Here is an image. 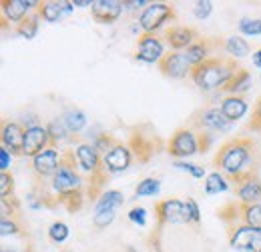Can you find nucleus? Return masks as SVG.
<instances>
[{
  "mask_svg": "<svg viewBox=\"0 0 261 252\" xmlns=\"http://www.w3.org/2000/svg\"><path fill=\"white\" fill-rule=\"evenodd\" d=\"M259 150L251 136H233L225 140L215 152L213 164L225 174L229 182L237 184L245 176L259 174Z\"/></svg>",
  "mask_w": 261,
  "mask_h": 252,
  "instance_id": "f257e3e1",
  "label": "nucleus"
},
{
  "mask_svg": "<svg viewBox=\"0 0 261 252\" xmlns=\"http://www.w3.org/2000/svg\"><path fill=\"white\" fill-rule=\"evenodd\" d=\"M50 186L55 190V194L59 196L61 206H65L70 214H74V212H79L83 208L87 180H85V176H83V172L79 168L74 150H65L63 152L61 168L50 178Z\"/></svg>",
  "mask_w": 261,
  "mask_h": 252,
  "instance_id": "f03ea898",
  "label": "nucleus"
},
{
  "mask_svg": "<svg viewBox=\"0 0 261 252\" xmlns=\"http://www.w3.org/2000/svg\"><path fill=\"white\" fill-rule=\"evenodd\" d=\"M241 66L231 56H211L205 62L193 66L191 80L203 92L221 90Z\"/></svg>",
  "mask_w": 261,
  "mask_h": 252,
  "instance_id": "7ed1b4c3",
  "label": "nucleus"
},
{
  "mask_svg": "<svg viewBox=\"0 0 261 252\" xmlns=\"http://www.w3.org/2000/svg\"><path fill=\"white\" fill-rule=\"evenodd\" d=\"M129 144L130 152L137 162L141 164H147L151 162V158L155 156L159 150H161V138L153 132L151 124H139L130 130L129 134Z\"/></svg>",
  "mask_w": 261,
  "mask_h": 252,
  "instance_id": "20e7f679",
  "label": "nucleus"
},
{
  "mask_svg": "<svg viewBox=\"0 0 261 252\" xmlns=\"http://www.w3.org/2000/svg\"><path fill=\"white\" fill-rule=\"evenodd\" d=\"M187 126L193 128L195 132L215 134V132H227L229 128H231V122L223 116L219 104H205L197 112L191 114Z\"/></svg>",
  "mask_w": 261,
  "mask_h": 252,
  "instance_id": "39448f33",
  "label": "nucleus"
},
{
  "mask_svg": "<svg viewBox=\"0 0 261 252\" xmlns=\"http://www.w3.org/2000/svg\"><path fill=\"white\" fill-rule=\"evenodd\" d=\"M177 18L175 6L167 2H149L147 8L139 14V26L143 32H159L167 22H173Z\"/></svg>",
  "mask_w": 261,
  "mask_h": 252,
  "instance_id": "423d86ee",
  "label": "nucleus"
},
{
  "mask_svg": "<svg viewBox=\"0 0 261 252\" xmlns=\"http://www.w3.org/2000/svg\"><path fill=\"white\" fill-rule=\"evenodd\" d=\"M167 152L169 156L175 160H183L199 152V140H197V132L189 126H181L173 132L171 140L167 142Z\"/></svg>",
  "mask_w": 261,
  "mask_h": 252,
  "instance_id": "0eeeda50",
  "label": "nucleus"
},
{
  "mask_svg": "<svg viewBox=\"0 0 261 252\" xmlns=\"http://www.w3.org/2000/svg\"><path fill=\"white\" fill-rule=\"evenodd\" d=\"M155 236H157V242H159V236H161V230L167 224H179L183 222L185 224V202L179 200V198H165L155 202Z\"/></svg>",
  "mask_w": 261,
  "mask_h": 252,
  "instance_id": "6e6552de",
  "label": "nucleus"
},
{
  "mask_svg": "<svg viewBox=\"0 0 261 252\" xmlns=\"http://www.w3.org/2000/svg\"><path fill=\"white\" fill-rule=\"evenodd\" d=\"M165 54L167 52H165L163 38L157 32H143V34H139V38H137V52H135V58L139 62L159 64L163 60Z\"/></svg>",
  "mask_w": 261,
  "mask_h": 252,
  "instance_id": "1a4fd4ad",
  "label": "nucleus"
},
{
  "mask_svg": "<svg viewBox=\"0 0 261 252\" xmlns=\"http://www.w3.org/2000/svg\"><path fill=\"white\" fill-rule=\"evenodd\" d=\"M61 160H63V154L57 148L48 146L46 150H42L40 154L33 158V164H31L33 178L34 180H50L61 168Z\"/></svg>",
  "mask_w": 261,
  "mask_h": 252,
  "instance_id": "9d476101",
  "label": "nucleus"
},
{
  "mask_svg": "<svg viewBox=\"0 0 261 252\" xmlns=\"http://www.w3.org/2000/svg\"><path fill=\"white\" fill-rule=\"evenodd\" d=\"M161 74L171 78V80H183L187 76H191L193 66L189 62V58L185 56V52H167L163 56V60L157 64Z\"/></svg>",
  "mask_w": 261,
  "mask_h": 252,
  "instance_id": "9b49d317",
  "label": "nucleus"
},
{
  "mask_svg": "<svg viewBox=\"0 0 261 252\" xmlns=\"http://www.w3.org/2000/svg\"><path fill=\"white\" fill-rule=\"evenodd\" d=\"M24 134H27V128L22 126V122L2 120L0 140H2V146L12 156H22V150H24Z\"/></svg>",
  "mask_w": 261,
  "mask_h": 252,
  "instance_id": "f8f14e48",
  "label": "nucleus"
},
{
  "mask_svg": "<svg viewBox=\"0 0 261 252\" xmlns=\"http://www.w3.org/2000/svg\"><path fill=\"white\" fill-rule=\"evenodd\" d=\"M223 44H225L223 38H207V36H203L185 50V56L189 58L191 66H197V64L205 62L207 58H211V54L219 56L217 52L223 50Z\"/></svg>",
  "mask_w": 261,
  "mask_h": 252,
  "instance_id": "ddd939ff",
  "label": "nucleus"
},
{
  "mask_svg": "<svg viewBox=\"0 0 261 252\" xmlns=\"http://www.w3.org/2000/svg\"><path fill=\"white\" fill-rule=\"evenodd\" d=\"M133 152H130L129 144H123V142H117L111 150H107L102 154V166L109 174H119V172H125L133 164Z\"/></svg>",
  "mask_w": 261,
  "mask_h": 252,
  "instance_id": "4468645a",
  "label": "nucleus"
},
{
  "mask_svg": "<svg viewBox=\"0 0 261 252\" xmlns=\"http://www.w3.org/2000/svg\"><path fill=\"white\" fill-rule=\"evenodd\" d=\"M38 2L34 0H2L0 2V10H2V28H6L8 22H12L14 26L20 24L33 10H36Z\"/></svg>",
  "mask_w": 261,
  "mask_h": 252,
  "instance_id": "2eb2a0df",
  "label": "nucleus"
},
{
  "mask_svg": "<svg viewBox=\"0 0 261 252\" xmlns=\"http://www.w3.org/2000/svg\"><path fill=\"white\" fill-rule=\"evenodd\" d=\"M163 38L173 52H185L201 36L193 26H169L163 30Z\"/></svg>",
  "mask_w": 261,
  "mask_h": 252,
  "instance_id": "dca6fc26",
  "label": "nucleus"
},
{
  "mask_svg": "<svg viewBox=\"0 0 261 252\" xmlns=\"http://www.w3.org/2000/svg\"><path fill=\"white\" fill-rule=\"evenodd\" d=\"M255 236H257V228H251L247 224H229L227 226L229 246L237 252H253Z\"/></svg>",
  "mask_w": 261,
  "mask_h": 252,
  "instance_id": "f3484780",
  "label": "nucleus"
},
{
  "mask_svg": "<svg viewBox=\"0 0 261 252\" xmlns=\"http://www.w3.org/2000/svg\"><path fill=\"white\" fill-rule=\"evenodd\" d=\"M74 154H76V162H79L81 172H85L87 176L105 170V166H102V154L98 152L93 144L81 142V144L74 148Z\"/></svg>",
  "mask_w": 261,
  "mask_h": 252,
  "instance_id": "a211bd4d",
  "label": "nucleus"
},
{
  "mask_svg": "<svg viewBox=\"0 0 261 252\" xmlns=\"http://www.w3.org/2000/svg\"><path fill=\"white\" fill-rule=\"evenodd\" d=\"M48 146H50V136H48L46 126L38 124V126H33V128H27L22 156H29L33 160L36 154H40V152L46 150Z\"/></svg>",
  "mask_w": 261,
  "mask_h": 252,
  "instance_id": "6ab92c4d",
  "label": "nucleus"
},
{
  "mask_svg": "<svg viewBox=\"0 0 261 252\" xmlns=\"http://www.w3.org/2000/svg\"><path fill=\"white\" fill-rule=\"evenodd\" d=\"M123 2L119 0H93L91 14L98 24H113L123 14Z\"/></svg>",
  "mask_w": 261,
  "mask_h": 252,
  "instance_id": "aec40b11",
  "label": "nucleus"
},
{
  "mask_svg": "<svg viewBox=\"0 0 261 252\" xmlns=\"http://www.w3.org/2000/svg\"><path fill=\"white\" fill-rule=\"evenodd\" d=\"M235 196L243 204H259L261 202V178L259 174L245 176L237 184H233Z\"/></svg>",
  "mask_w": 261,
  "mask_h": 252,
  "instance_id": "412c9836",
  "label": "nucleus"
},
{
  "mask_svg": "<svg viewBox=\"0 0 261 252\" xmlns=\"http://www.w3.org/2000/svg\"><path fill=\"white\" fill-rule=\"evenodd\" d=\"M219 106H221L223 116L227 118L231 124L237 122V120H241V118L247 114V110H249V102H247V98H245V96H237V94L223 96V100H221Z\"/></svg>",
  "mask_w": 261,
  "mask_h": 252,
  "instance_id": "4be33fe9",
  "label": "nucleus"
},
{
  "mask_svg": "<svg viewBox=\"0 0 261 252\" xmlns=\"http://www.w3.org/2000/svg\"><path fill=\"white\" fill-rule=\"evenodd\" d=\"M48 136H50V148H57L61 142H79V134H70V130L66 128L65 120L63 118H53L48 124Z\"/></svg>",
  "mask_w": 261,
  "mask_h": 252,
  "instance_id": "5701e85b",
  "label": "nucleus"
},
{
  "mask_svg": "<svg viewBox=\"0 0 261 252\" xmlns=\"http://www.w3.org/2000/svg\"><path fill=\"white\" fill-rule=\"evenodd\" d=\"M251 88V72L247 70V68H239L237 72H235V76L229 80L227 84L219 90V92H225L227 94H237V96H243L247 90Z\"/></svg>",
  "mask_w": 261,
  "mask_h": 252,
  "instance_id": "b1692460",
  "label": "nucleus"
},
{
  "mask_svg": "<svg viewBox=\"0 0 261 252\" xmlns=\"http://www.w3.org/2000/svg\"><path fill=\"white\" fill-rule=\"evenodd\" d=\"M36 12L40 14V18H42L44 22H50V24L59 22V20L65 16L63 2H59V0H42V2H38Z\"/></svg>",
  "mask_w": 261,
  "mask_h": 252,
  "instance_id": "393cba45",
  "label": "nucleus"
},
{
  "mask_svg": "<svg viewBox=\"0 0 261 252\" xmlns=\"http://www.w3.org/2000/svg\"><path fill=\"white\" fill-rule=\"evenodd\" d=\"M235 224H247L251 228L261 230V202L259 204H243V202H239V216H237Z\"/></svg>",
  "mask_w": 261,
  "mask_h": 252,
  "instance_id": "a878e982",
  "label": "nucleus"
},
{
  "mask_svg": "<svg viewBox=\"0 0 261 252\" xmlns=\"http://www.w3.org/2000/svg\"><path fill=\"white\" fill-rule=\"evenodd\" d=\"M125 204V194L121 190H107L95 204V212L102 210H119Z\"/></svg>",
  "mask_w": 261,
  "mask_h": 252,
  "instance_id": "bb28decb",
  "label": "nucleus"
},
{
  "mask_svg": "<svg viewBox=\"0 0 261 252\" xmlns=\"http://www.w3.org/2000/svg\"><path fill=\"white\" fill-rule=\"evenodd\" d=\"M63 120H65L66 128L70 130V134H79L85 126H87V114L81 110V108H76V106H70V108H66L65 114L61 116Z\"/></svg>",
  "mask_w": 261,
  "mask_h": 252,
  "instance_id": "cd10ccee",
  "label": "nucleus"
},
{
  "mask_svg": "<svg viewBox=\"0 0 261 252\" xmlns=\"http://www.w3.org/2000/svg\"><path fill=\"white\" fill-rule=\"evenodd\" d=\"M38 26H40V14L36 10H33L20 24L14 26V34H18V36H22L27 40H33L34 36L38 34Z\"/></svg>",
  "mask_w": 261,
  "mask_h": 252,
  "instance_id": "c85d7f7f",
  "label": "nucleus"
},
{
  "mask_svg": "<svg viewBox=\"0 0 261 252\" xmlns=\"http://www.w3.org/2000/svg\"><path fill=\"white\" fill-rule=\"evenodd\" d=\"M223 50L227 52V56H231V58H243V56H247L251 52L247 40L241 38V36H229V38H225Z\"/></svg>",
  "mask_w": 261,
  "mask_h": 252,
  "instance_id": "c756f323",
  "label": "nucleus"
},
{
  "mask_svg": "<svg viewBox=\"0 0 261 252\" xmlns=\"http://www.w3.org/2000/svg\"><path fill=\"white\" fill-rule=\"evenodd\" d=\"M225 190H229V180L225 178L223 172L215 170V172L207 174V178H205V194L213 196V194H219V192H225Z\"/></svg>",
  "mask_w": 261,
  "mask_h": 252,
  "instance_id": "7c9ffc66",
  "label": "nucleus"
},
{
  "mask_svg": "<svg viewBox=\"0 0 261 252\" xmlns=\"http://www.w3.org/2000/svg\"><path fill=\"white\" fill-rule=\"evenodd\" d=\"M0 214H2V220H10V218L20 220V200L16 196L0 198Z\"/></svg>",
  "mask_w": 261,
  "mask_h": 252,
  "instance_id": "2f4dec72",
  "label": "nucleus"
},
{
  "mask_svg": "<svg viewBox=\"0 0 261 252\" xmlns=\"http://www.w3.org/2000/svg\"><path fill=\"white\" fill-rule=\"evenodd\" d=\"M161 190V180L159 178H143L137 188H135V196L141 198V196H155L157 192Z\"/></svg>",
  "mask_w": 261,
  "mask_h": 252,
  "instance_id": "473e14b6",
  "label": "nucleus"
},
{
  "mask_svg": "<svg viewBox=\"0 0 261 252\" xmlns=\"http://www.w3.org/2000/svg\"><path fill=\"white\" fill-rule=\"evenodd\" d=\"M68 226H66L63 220H57L50 224V228H48V240L50 242H55V244H63L66 238H68Z\"/></svg>",
  "mask_w": 261,
  "mask_h": 252,
  "instance_id": "72a5a7b5",
  "label": "nucleus"
},
{
  "mask_svg": "<svg viewBox=\"0 0 261 252\" xmlns=\"http://www.w3.org/2000/svg\"><path fill=\"white\" fill-rule=\"evenodd\" d=\"M0 234L2 236H22L24 234V226L18 218H10V220H0Z\"/></svg>",
  "mask_w": 261,
  "mask_h": 252,
  "instance_id": "f704fd0d",
  "label": "nucleus"
},
{
  "mask_svg": "<svg viewBox=\"0 0 261 252\" xmlns=\"http://www.w3.org/2000/svg\"><path fill=\"white\" fill-rule=\"evenodd\" d=\"M239 30L245 36H261V18H241Z\"/></svg>",
  "mask_w": 261,
  "mask_h": 252,
  "instance_id": "c9c22d12",
  "label": "nucleus"
},
{
  "mask_svg": "<svg viewBox=\"0 0 261 252\" xmlns=\"http://www.w3.org/2000/svg\"><path fill=\"white\" fill-rule=\"evenodd\" d=\"M117 142H119V140H117V138H115L111 132H102V134H98L97 138L93 140V146L97 148L100 154H105V152H107V150H111V148H113Z\"/></svg>",
  "mask_w": 261,
  "mask_h": 252,
  "instance_id": "e433bc0d",
  "label": "nucleus"
},
{
  "mask_svg": "<svg viewBox=\"0 0 261 252\" xmlns=\"http://www.w3.org/2000/svg\"><path fill=\"white\" fill-rule=\"evenodd\" d=\"M14 196V174L4 170L0 174V198H8Z\"/></svg>",
  "mask_w": 261,
  "mask_h": 252,
  "instance_id": "4c0bfd02",
  "label": "nucleus"
},
{
  "mask_svg": "<svg viewBox=\"0 0 261 252\" xmlns=\"http://www.w3.org/2000/svg\"><path fill=\"white\" fill-rule=\"evenodd\" d=\"M199 222H201V210H199V206H197L193 198H187L185 200V224L199 226Z\"/></svg>",
  "mask_w": 261,
  "mask_h": 252,
  "instance_id": "58836bf2",
  "label": "nucleus"
},
{
  "mask_svg": "<svg viewBox=\"0 0 261 252\" xmlns=\"http://www.w3.org/2000/svg\"><path fill=\"white\" fill-rule=\"evenodd\" d=\"M115 214H117V210H102V212H95V216H93V224H95V228L102 230V228H107L109 224H113Z\"/></svg>",
  "mask_w": 261,
  "mask_h": 252,
  "instance_id": "ea45409f",
  "label": "nucleus"
},
{
  "mask_svg": "<svg viewBox=\"0 0 261 252\" xmlns=\"http://www.w3.org/2000/svg\"><path fill=\"white\" fill-rule=\"evenodd\" d=\"M175 168L185 170V172H189V174H191V176H195V178H203V176H205V168H203V166H199V164H193V162L175 160Z\"/></svg>",
  "mask_w": 261,
  "mask_h": 252,
  "instance_id": "a19ab883",
  "label": "nucleus"
},
{
  "mask_svg": "<svg viewBox=\"0 0 261 252\" xmlns=\"http://www.w3.org/2000/svg\"><path fill=\"white\" fill-rule=\"evenodd\" d=\"M247 130H251V132H261V96L257 98V102L253 104L251 118H249V122H247Z\"/></svg>",
  "mask_w": 261,
  "mask_h": 252,
  "instance_id": "79ce46f5",
  "label": "nucleus"
},
{
  "mask_svg": "<svg viewBox=\"0 0 261 252\" xmlns=\"http://www.w3.org/2000/svg\"><path fill=\"white\" fill-rule=\"evenodd\" d=\"M129 220L139 224V226H145L147 224V210L143 206H135L129 210Z\"/></svg>",
  "mask_w": 261,
  "mask_h": 252,
  "instance_id": "37998d69",
  "label": "nucleus"
},
{
  "mask_svg": "<svg viewBox=\"0 0 261 252\" xmlns=\"http://www.w3.org/2000/svg\"><path fill=\"white\" fill-rule=\"evenodd\" d=\"M197 140H199V154H205L211 148V144H213V134L197 132Z\"/></svg>",
  "mask_w": 261,
  "mask_h": 252,
  "instance_id": "c03bdc74",
  "label": "nucleus"
},
{
  "mask_svg": "<svg viewBox=\"0 0 261 252\" xmlns=\"http://www.w3.org/2000/svg\"><path fill=\"white\" fill-rule=\"evenodd\" d=\"M211 10H213V2H197L195 8H193V14H195V18H207L209 14H211Z\"/></svg>",
  "mask_w": 261,
  "mask_h": 252,
  "instance_id": "a18cd8bd",
  "label": "nucleus"
},
{
  "mask_svg": "<svg viewBox=\"0 0 261 252\" xmlns=\"http://www.w3.org/2000/svg\"><path fill=\"white\" fill-rule=\"evenodd\" d=\"M8 166H10V152L4 146H0V168H2V172L8 170Z\"/></svg>",
  "mask_w": 261,
  "mask_h": 252,
  "instance_id": "49530a36",
  "label": "nucleus"
},
{
  "mask_svg": "<svg viewBox=\"0 0 261 252\" xmlns=\"http://www.w3.org/2000/svg\"><path fill=\"white\" fill-rule=\"evenodd\" d=\"M123 6H125V8H130V10H135V8H141V6H145V8H147V6H149V2H145V0H139V2H137V0H133V2H123Z\"/></svg>",
  "mask_w": 261,
  "mask_h": 252,
  "instance_id": "de8ad7c7",
  "label": "nucleus"
},
{
  "mask_svg": "<svg viewBox=\"0 0 261 252\" xmlns=\"http://www.w3.org/2000/svg\"><path fill=\"white\" fill-rule=\"evenodd\" d=\"M261 250V230H257V236H255V244H253V252Z\"/></svg>",
  "mask_w": 261,
  "mask_h": 252,
  "instance_id": "09e8293b",
  "label": "nucleus"
},
{
  "mask_svg": "<svg viewBox=\"0 0 261 252\" xmlns=\"http://www.w3.org/2000/svg\"><path fill=\"white\" fill-rule=\"evenodd\" d=\"M251 60H253V64H255L257 68H261V48L253 54V58H251Z\"/></svg>",
  "mask_w": 261,
  "mask_h": 252,
  "instance_id": "8fccbe9b",
  "label": "nucleus"
},
{
  "mask_svg": "<svg viewBox=\"0 0 261 252\" xmlns=\"http://www.w3.org/2000/svg\"><path fill=\"white\" fill-rule=\"evenodd\" d=\"M74 6H81V8H87V6H93V2H89V0H74Z\"/></svg>",
  "mask_w": 261,
  "mask_h": 252,
  "instance_id": "3c124183",
  "label": "nucleus"
},
{
  "mask_svg": "<svg viewBox=\"0 0 261 252\" xmlns=\"http://www.w3.org/2000/svg\"><path fill=\"white\" fill-rule=\"evenodd\" d=\"M2 252H34L33 246H27V248H22V250H8V248H2Z\"/></svg>",
  "mask_w": 261,
  "mask_h": 252,
  "instance_id": "603ef678",
  "label": "nucleus"
},
{
  "mask_svg": "<svg viewBox=\"0 0 261 252\" xmlns=\"http://www.w3.org/2000/svg\"><path fill=\"white\" fill-rule=\"evenodd\" d=\"M257 252H261V250H257Z\"/></svg>",
  "mask_w": 261,
  "mask_h": 252,
  "instance_id": "864d4df0",
  "label": "nucleus"
}]
</instances>
